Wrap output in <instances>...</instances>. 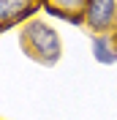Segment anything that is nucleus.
I'll return each mask as SVG.
<instances>
[{
    "label": "nucleus",
    "instance_id": "1",
    "mask_svg": "<svg viewBox=\"0 0 117 120\" xmlns=\"http://www.w3.org/2000/svg\"><path fill=\"white\" fill-rule=\"evenodd\" d=\"M19 46L30 60H36L41 66H55L63 57V41H60L57 30L36 16L19 27Z\"/></svg>",
    "mask_w": 117,
    "mask_h": 120
},
{
    "label": "nucleus",
    "instance_id": "2",
    "mask_svg": "<svg viewBox=\"0 0 117 120\" xmlns=\"http://www.w3.org/2000/svg\"><path fill=\"white\" fill-rule=\"evenodd\" d=\"M82 27L93 36H114L117 33V0H87Z\"/></svg>",
    "mask_w": 117,
    "mask_h": 120
},
{
    "label": "nucleus",
    "instance_id": "3",
    "mask_svg": "<svg viewBox=\"0 0 117 120\" xmlns=\"http://www.w3.org/2000/svg\"><path fill=\"white\" fill-rule=\"evenodd\" d=\"M41 8V0H0V30L30 22Z\"/></svg>",
    "mask_w": 117,
    "mask_h": 120
},
{
    "label": "nucleus",
    "instance_id": "4",
    "mask_svg": "<svg viewBox=\"0 0 117 120\" xmlns=\"http://www.w3.org/2000/svg\"><path fill=\"white\" fill-rule=\"evenodd\" d=\"M84 6H87V0H41V8L49 16H57L71 25H82Z\"/></svg>",
    "mask_w": 117,
    "mask_h": 120
},
{
    "label": "nucleus",
    "instance_id": "5",
    "mask_svg": "<svg viewBox=\"0 0 117 120\" xmlns=\"http://www.w3.org/2000/svg\"><path fill=\"white\" fill-rule=\"evenodd\" d=\"M93 57L101 66L117 63V36H93Z\"/></svg>",
    "mask_w": 117,
    "mask_h": 120
},
{
    "label": "nucleus",
    "instance_id": "6",
    "mask_svg": "<svg viewBox=\"0 0 117 120\" xmlns=\"http://www.w3.org/2000/svg\"><path fill=\"white\" fill-rule=\"evenodd\" d=\"M114 36H117V33H114Z\"/></svg>",
    "mask_w": 117,
    "mask_h": 120
}]
</instances>
